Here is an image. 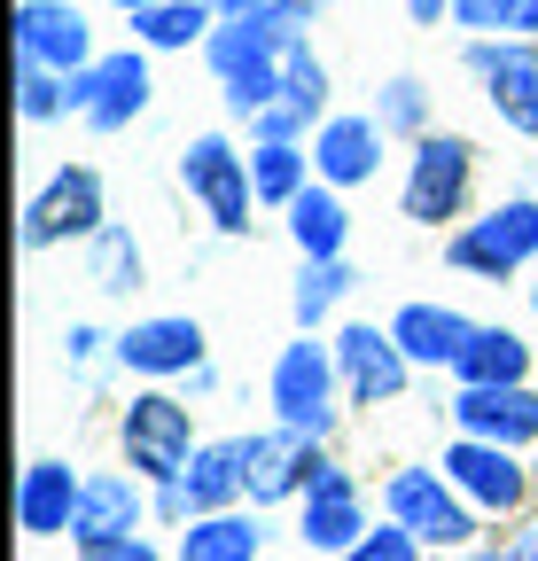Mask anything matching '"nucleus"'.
I'll use <instances>...</instances> for the list:
<instances>
[{
	"mask_svg": "<svg viewBox=\"0 0 538 561\" xmlns=\"http://www.w3.org/2000/svg\"><path fill=\"white\" fill-rule=\"evenodd\" d=\"M187 460H195V445H187V405L164 398V390L133 398V405H125V468H141V476H157V483H180Z\"/></svg>",
	"mask_w": 538,
	"mask_h": 561,
	"instance_id": "obj_1",
	"label": "nucleus"
},
{
	"mask_svg": "<svg viewBox=\"0 0 538 561\" xmlns=\"http://www.w3.org/2000/svg\"><path fill=\"white\" fill-rule=\"evenodd\" d=\"M468 180H477V149H468L460 133H430L414 149V172H407V219L437 227L468 203Z\"/></svg>",
	"mask_w": 538,
	"mask_h": 561,
	"instance_id": "obj_2",
	"label": "nucleus"
},
{
	"mask_svg": "<svg viewBox=\"0 0 538 561\" xmlns=\"http://www.w3.org/2000/svg\"><path fill=\"white\" fill-rule=\"evenodd\" d=\"M530 257H538V203H500L492 219L453 234V265L460 273H484V280H507Z\"/></svg>",
	"mask_w": 538,
	"mask_h": 561,
	"instance_id": "obj_3",
	"label": "nucleus"
},
{
	"mask_svg": "<svg viewBox=\"0 0 538 561\" xmlns=\"http://www.w3.org/2000/svg\"><path fill=\"white\" fill-rule=\"evenodd\" d=\"M180 172H187V187L204 195V210H211V227H227V234H242L250 227V157H234L219 133H204L195 149L180 157Z\"/></svg>",
	"mask_w": 538,
	"mask_h": 561,
	"instance_id": "obj_4",
	"label": "nucleus"
},
{
	"mask_svg": "<svg viewBox=\"0 0 538 561\" xmlns=\"http://www.w3.org/2000/svg\"><path fill=\"white\" fill-rule=\"evenodd\" d=\"M234 453H242V491L265 507V500H289V491H312V476L328 468L320 453H312V437H297V430H274V437H234Z\"/></svg>",
	"mask_w": 538,
	"mask_h": 561,
	"instance_id": "obj_5",
	"label": "nucleus"
},
{
	"mask_svg": "<svg viewBox=\"0 0 538 561\" xmlns=\"http://www.w3.org/2000/svg\"><path fill=\"white\" fill-rule=\"evenodd\" d=\"M71 234H102V180H94L87 164L55 172V180L39 187V203L24 210V242H32V250L71 242Z\"/></svg>",
	"mask_w": 538,
	"mask_h": 561,
	"instance_id": "obj_6",
	"label": "nucleus"
},
{
	"mask_svg": "<svg viewBox=\"0 0 538 561\" xmlns=\"http://www.w3.org/2000/svg\"><path fill=\"white\" fill-rule=\"evenodd\" d=\"M328 382H335V359L320 343H289L282 351V359H274V413H282V430H297V437L328 430Z\"/></svg>",
	"mask_w": 538,
	"mask_h": 561,
	"instance_id": "obj_7",
	"label": "nucleus"
},
{
	"mask_svg": "<svg viewBox=\"0 0 538 561\" xmlns=\"http://www.w3.org/2000/svg\"><path fill=\"white\" fill-rule=\"evenodd\" d=\"M453 421L468 437H484V445H530L538 437V398L523 382H477V390H460L453 398Z\"/></svg>",
	"mask_w": 538,
	"mask_h": 561,
	"instance_id": "obj_8",
	"label": "nucleus"
},
{
	"mask_svg": "<svg viewBox=\"0 0 538 561\" xmlns=\"http://www.w3.org/2000/svg\"><path fill=\"white\" fill-rule=\"evenodd\" d=\"M390 523H407L414 538H430V546H468V507L453 500V491L430 476V468H407V476H390Z\"/></svg>",
	"mask_w": 538,
	"mask_h": 561,
	"instance_id": "obj_9",
	"label": "nucleus"
},
{
	"mask_svg": "<svg viewBox=\"0 0 538 561\" xmlns=\"http://www.w3.org/2000/svg\"><path fill=\"white\" fill-rule=\"evenodd\" d=\"M16 47H24V62L71 79V70H87V16L62 9V0H24L16 9Z\"/></svg>",
	"mask_w": 538,
	"mask_h": 561,
	"instance_id": "obj_10",
	"label": "nucleus"
},
{
	"mask_svg": "<svg viewBox=\"0 0 538 561\" xmlns=\"http://www.w3.org/2000/svg\"><path fill=\"white\" fill-rule=\"evenodd\" d=\"M335 367H344L352 375V398L359 405H375V398H398V390H407V351H398V335L390 328H344V343H335Z\"/></svg>",
	"mask_w": 538,
	"mask_h": 561,
	"instance_id": "obj_11",
	"label": "nucleus"
},
{
	"mask_svg": "<svg viewBox=\"0 0 538 561\" xmlns=\"http://www.w3.org/2000/svg\"><path fill=\"white\" fill-rule=\"evenodd\" d=\"M445 476L468 491V500H484L492 515L523 507V491H530V476L515 468V453H507V445H484V437H460V445L445 453Z\"/></svg>",
	"mask_w": 538,
	"mask_h": 561,
	"instance_id": "obj_12",
	"label": "nucleus"
},
{
	"mask_svg": "<svg viewBox=\"0 0 538 561\" xmlns=\"http://www.w3.org/2000/svg\"><path fill=\"white\" fill-rule=\"evenodd\" d=\"M117 359L133 375H180L204 359V328H195L187 312H164V320H141V328H125L117 335Z\"/></svg>",
	"mask_w": 538,
	"mask_h": 561,
	"instance_id": "obj_13",
	"label": "nucleus"
},
{
	"mask_svg": "<svg viewBox=\"0 0 538 561\" xmlns=\"http://www.w3.org/2000/svg\"><path fill=\"white\" fill-rule=\"evenodd\" d=\"M359 538H367V523H359V491H352V476H344V468H320L312 491H305V546H320V553H352Z\"/></svg>",
	"mask_w": 538,
	"mask_h": 561,
	"instance_id": "obj_14",
	"label": "nucleus"
},
{
	"mask_svg": "<svg viewBox=\"0 0 538 561\" xmlns=\"http://www.w3.org/2000/svg\"><path fill=\"white\" fill-rule=\"evenodd\" d=\"M79 491H87V483L62 468V460H32V468H24V491H16V523H24L32 538H62V530L79 523Z\"/></svg>",
	"mask_w": 538,
	"mask_h": 561,
	"instance_id": "obj_15",
	"label": "nucleus"
},
{
	"mask_svg": "<svg viewBox=\"0 0 538 561\" xmlns=\"http://www.w3.org/2000/svg\"><path fill=\"white\" fill-rule=\"evenodd\" d=\"M468 62L484 70L500 117H507L515 133H538V47H477Z\"/></svg>",
	"mask_w": 538,
	"mask_h": 561,
	"instance_id": "obj_16",
	"label": "nucleus"
},
{
	"mask_svg": "<svg viewBox=\"0 0 538 561\" xmlns=\"http://www.w3.org/2000/svg\"><path fill=\"white\" fill-rule=\"evenodd\" d=\"M390 335H398V351L422 359V367H460V351L477 343V320H460V312H445V305H407V312L390 320Z\"/></svg>",
	"mask_w": 538,
	"mask_h": 561,
	"instance_id": "obj_17",
	"label": "nucleus"
},
{
	"mask_svg": "<svg viewBox=\"0 0 538 561\" xmlns=\"http://www.w3.org/2000/svg\"><path fill=\"white\" fill-rule=\"evenodd\" d=\"M312 164L335 187L375 180V164H382V117H328V133L312 140Z\"/></svg>",
	"mask_w": 538,
	"mask_h": 561,
	"instance_id": "obj_18",
	"label": "nucleus"
},
{
	"mask_svg": "<svg viewBox=\"0 0 538 561\" xmlns=\"http://www.w3.org/2000/svg\"><path fill=\"white\" fill-rule=\"evenodd\" d=\"M133 523H141V483H133V476H94V483L79 491V523H71V538L94 546V538H125Z\"/></svg>",
	"mask_w": 538,
	"mask_h": 561,
	"instance_id": "obj_19",
	"label": "nucleus"
},
{
	"mask_svg": "<svg viewBox=\"0 0 538 561\" xmlns=\"http://www.w3.org/2000/svg\"><path fill=\"white\" fill-rule=\"evenodd\" d=\"M141 102H149V62L141 55H110V62H94V125L102 133H117L125 117H141Z\"/></svg>",
	"mask_w": 538,
	"mask_h": 561,
	"instance_id": "obj_20",
	"label": "nucleus"
},
{
	"mask_svg": "<svg viewBox=\"0 0 538 561\" xmlns=\"http://www.w3.org/2000/svg\"><path fill=\"white\" fill-rule=\"evenodd\" d=\"M242 491V453L234 445H204L180 476V507L187 515H227V500Z\"/></svg>",
	"mask_w": 538,
	"mask_h": 561,
	"instance_id": "obj_21",
	"label": "nucleus"
},
{
	"mask_svg": "<svg viewBox=\"0 0 538 561\" xmlns=\"http://www.w3.org/2000/svg\"><path fill=\"white\" fill-rule=\"evenodd\" d=\"M180 561H257V523L250 515H195L180 538Z\"/></svg>",
	"mask_w": 538,
	"mask_h": 561,
	"instance_id": "obj_22",
	"label": "nucleus"
},
{
	"mask_svg": "<svg viewBox=\"0 0 538 561\" xmlns=\"http://www.w3.org/2000/svg\"><path fill=\"white\" fill-rule=\"evenodd\" d=\"M289 234L305 257H344V203H335L328 187H305L289 203Z\"/></svg>",
	"mask_w": 538,
	"mask_h": 561,
	"instance_id": "obj_23",
	"label": "nucleus"
},
{
	"mask_svg": "<svg viewBox=\"0 0 538 561\" xmlns=\"http://www.w3.org/2000/svg\"><path fill=\"white\" fill-rule=\"evenodd\" d=\"M523 367H530V351L507 328H477V343L460 351V382L468 390H477V382H523Z\"/></svg>",
	"mask_w": 538,
	"mask_h": 561,
	"instance_id": "obj_24",
	"label": "nucleus"
},
{
	"mask_svg": "<svg viewBox=\"0 0 538 561\" xmlns=\"http://www.w3.org/2000/svg\"><path fill=\"white\" fill-rule=\"evenodd\" d=\"M133 32H141L149 47H187L195 32H211V9L204 0H157V9L133 16Z\"/></svg>",
	"mask_w": 538,
	"mask_h": 561,
	"instance_id": "obj_25",
	"label": "nucleus"
},
{
	"mask_svg": "<svg viewBox=\"0 0 538 561\" xmlns=\"http://www.w3.org/2000/svg\"><path fill=\"white\" fill-rule=\"evenodd\" d=\"M250 187H257L265 203H297V195H305V157L289 149V140H265V149L250 157Z\"/></svg>",
	"mask_w": 538,
	"mask_h": 561,
	"instance_id": "obj_26",
	"label": "nucleus"
},
{
	"mask_svg": "<svg viewBox=\"0 0 538 561\" xmlns=\"http://www.w3.org/2000/svg\"><path fill=\"white\" fill-rule=\"evenodd\" d=\"M344 289H352V265H344V257H312V265H305V280H297V320L312 328V320H320L335 297H344Z\"/></svg>",
	"mask_w": 538,
	"mask_h": 561,
	"instance_id": "obj_27",
	"label": "nucleus"
},
{
	"mask_svg": "<svg viewBox=\"0 0 538 561\" xmlns=\"http://www.w3.org/2000/svg\"><path fill=\"white\" fill-rule=\"evenodd\" d=\"M282 102H289V110H305V117L328 102V70L312 62V47H305V39L282 55Z\"/></svg>",
	"mask_w": 538,
	"mask_h": 561,
	"instance_id": "obj_28",
	"label": "nucleus"
},
{
	"mask_svg": "<svg viewBox=\"0 0 538 561\" xmlns=\"http://www.w3.org/2000/svg\"><path fill=\"white\" fill-rule=\"evenodd\" d=\"M94 273H102V289H141V250H133L117 227L94 234Z\"/></svg>",
	"mask_w": 538,
	"mask_h": 561,
	"instance_id": "obj_29",
	"label": "nucleus"
},
{
	"mask_svg": "<svg viewBox=\"0 0 538 561\" xmlns=\"http://www.w3.org/2000/svg\"><path fill=\"white\" fill-rule=\"evenodd\" d=\"M55 110H71V87H62V70L24 62V117H55Z\"/></svg>",
	"mask_w": 538,
	"mask_h": 561,
	"instance_id": "obj_30",
	"label": "nucleus"
},
{
	"mask_svg": "<svg viewBox=\"0 0 538 561\" xmlns=\"http://www.w3.org/2000/svg\"><path fill=\"white\" fill-rule=\"evenodd\" d=\"M335 561H414V530H407V523H390V530H367L352 553H335Z\"/></svg>",
	"mask_w": 538,
	"mask_h": 561,
	"instance_id": "obj_31",
	"label": "nucleus"
},
{
	"mask_svg": "<svg viewBox=\"0 0 538 561\" xmlns=\"http://www.w3.org/2000/svg\"><path fill=\"white\" fill-rule=\"evenodd\" d=\"M453 16H460L468 32H515L523 0H453Z\"/></svg>",
	"mask_w": 538,
	"mask_h": 561,
	"instance_id": "obj_32",
	"label": "nucleus"
},
{
	"mask_svg": "<svg viewBox=\"0 0 538 561\" xmlns=\"http://www.w3.org/2000/svg\"><path fill=\"white\" fill-rule=\"evenodd\" d=\"M382 125H422V87L414 79H390L382 87Z\"/></svg>",
	"mask_w": 538,
	"mask_h": 561,
	"instance_id": "obj_33",
	"label": "nucleus"
},
{
	"mask_svg": "<svg viewBox=\"0 0 538 561\" xmlns=\"http://www.w3.org/2000/svg\"><path fill=\"white\" fill-rule=\"evenodd\" d=\"M79 561H157V546H141V538H94V546H79Z\"/></svg>",
	"mask_w": 538,
	"mask_h": 561,
	"instance_id": "obj_34",
	"label": "nucleus"
},
{
	"mask_svg": "<svg viewBox=\"0 0 538 561\" xmlns=\"http://www.w3.org/2000/svg\"><path fill=\"white\" fill-rule=\"evenodd\" d=\"M297 125H305V110H289V102H274V110L257 117V133H265V140H297Z\"/></svg>",
	"mask_w": 538,
	"mask_h": 561,
	"instance_id": "obj_35",
	"label": "nucleus"
},
{
	"mask_svg": "<svg viewBox=\"0 0 538 561\" xmlns=\"http://www.w3.org/2000/svg\"><path fill=\"white\" fill-rule=\"evenodd\" d=\"M407 9H414V24H437V16L453 9V0H407Z\"/></svg>",
	"mask_w": 538,
	"mask_h": 561,
	"instance_id": "obj_36",
	"label": "nucleus"
},
{
	"mask_svg": "<svg viewBox=\"0 0 538 561\" xmlns=\"http://www.w3.org/2000/svg\"><path fill=\"white\" fill-rule=\"evenodd\" d=\"M515 32H530V47H538V0H523V16H515Z\"/></svg>",
	"mask_w": 538,
	"mask_h": 561,
	"instance_id": "obj_37",
	"label": "nucleus"
},
{
	"mask_svg": "<svg viewBox=\"0 0 538 561\" xmlns=\"http://www.w3.org/2000/svg\"><path fill=\"white\" fill-rule=\"evenodd\" d=\"M507 561H538V530H530V538H523V546H515Z\"/></svg>",
	"mask_w": 538,
	"mask_h": 561,
	"instance_id": "obj_38",
	"label": "nucleus"
},
{
	"mask_svg": "<svg viewBox=\"0 0 538 561\" xmlns=\"http://www.w3.org/2000/svg\"><path fill=\"white\" fill-rule=\"evenodd\" d=\"M117 9H133V16H141V9H157V0H117Z\"/></svg>",
	"mask_w": 538,
	"mask_h": 561,
	"instance_id": "obj_39",
	"label": "nucleus"
},
{
	"mask_svg": "<svg viewBox=\"0 0 538 561\" xmlns=\"http://www.w3.org/2000/svg\"><path fill=\"white\" fill-rule=\"evenodd\" d=\"M530 305H538V289H530Z\"/></svg>",
	"mask_w": 538,
	"mask_h": 561,
	"instance_id": "obj_40",
	"label": "nucleus"
}]
</instances>
